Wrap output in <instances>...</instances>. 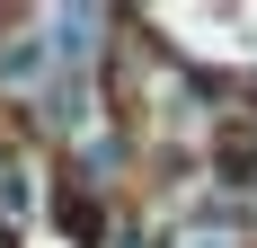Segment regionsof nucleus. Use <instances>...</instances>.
I'll return each mask as SVG.
<instances>
[{
	"instance_id": "1",
	"label": "nucleus",
	"mask_w": 257,
	"mask_h": 248,
	"mask_svg": "<svg viewBox=\"0 0 257 248\" xmlns=\"http://www.w3.org/2000/svg\"><path fill=\"white\" fill-rule=\"evenodd\" d=\"M0 71L18 80V89H36V80H45V36H18V45H9V62H0Z\"/></svg>"
},
{
	"instance_id": "2",
	"label": "nucleus",
	"mask_w": 257,
	"mask_h": 248,
	"mask_svg": "<svg viewBox=\"0 0 257 248\" xmlns=\"http://www.w3.org/2000/svg\"><path fill=\"white\" fill-rule=\"evenodd\" d=\"M186 248H222V239H186Z\"/></svg>"
}]
</instances>
